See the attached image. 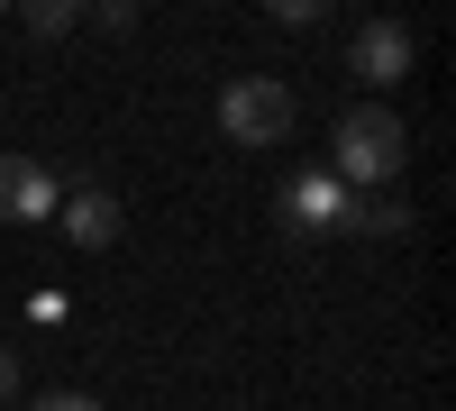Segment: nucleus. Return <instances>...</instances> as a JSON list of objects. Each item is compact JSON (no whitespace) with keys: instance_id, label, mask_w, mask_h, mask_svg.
<instances>
[{"instance_id":"1","label":"nucleus","mask_w":456,"mask_h":411,"mask_svg":"<svg viewBox=\"0 0 456 411\" xmlns=\"http://www.w3.org/2000/svg\"><path fill=\"white\" fill-rule=\"evenodd\" d=\"M402 156H411V137H402V119L393 110H347V119H338V137H329V174L338 183H374V193H384V183H402Z\"/></svg>"},{"instance_id":"2","label":"nucleus","mask_w":456,"mask_h":411,"mask_svg":"<svg viewBox=\"0 0 456 411\" xmlns=\"http://www.w3.org/2000/svg\"><path fill=\"white\" fill-rule=\"evenodd\" d=\"M219 128H228V146H283L292 137V92L265 83V73H238L219 92Z\"/></svg>"},{"instance_id":"3","label":"nucleus","mask_w":456,"mask_h":411,"mask_svg":"<svg viewBox=\"0 0 456 411\" xmlns=\"http://www.w3.org/2000/svg\"><path fill=\"white\" fill-rule=\"evenodd\" d=\"M347 64H356V83H402L411 73V28L402 19H365L347 37Z\"/></svg>"},{"instance_id":"4","label":"nucleus","mask_w":456,"mask_h":411,"mask_svg":"<svg viewBox=\"0 0 456 411\" xmlns=\"http://www.w3.org/2000/svg\"><path fill=\"white\" fill-rule=\"evenodd\" d=\"M64 183L37 165V156H0V219H55Z\"/></svg>"},{"instance_id":"5","label":"nucleus","mask_w":456,"mask_h":411,"mask_svg":"<svg viewBox=\"0 0 456 411\" xmlns=\"http://www.w3.org/2000/svg\"><path fill=\"white\" fill-rule=\"evenodd\" d=\"M347 183H338V174H301L292 183V193H283V219H292V229H347Z\"/></svg>"},{"instance_id":"6","label":"nucleus","mask_w":456,"mask_h":411,"mask_svg":"<svg viewBox=\"0 0 456 411\" xmlns=\"http://www.w3.org/2000/svg\"><path fill=\"white\" fill-rule=\"evenodd\" d=\"M55 210H64V238L73 247H110V238H119V201H110L101 183H83V193L55 201Z\"/></svg>"},{"instance_id":"7","label":"nucleus","mask_w":456,"mask_h":411,"mask_svg":"<svg viewBox=\"0 0 456 411\" xmlns=\"http://www.w3.org/2000/svg\"><path fill=\"white\" fill-rule=\"evenodd\" d=\"M347 229H365V238H402V229H411V201H402V193H365V201H347Z\"/></svg>"},{"instance_id":"8","label":"nucleus","mask_w":456,"mask_h":411,"mask_svg":"<svg viewBox=\"0 0 456 411\" xmlns=\"http://www.w3.org/2000/svg\"><path fill=\"white\" fill-rule=\"evenodd\" d=\"M37 37H64V28H83V10H73V0H28V10H19Z\"/></svg>"},{"instance_id":"9","label":"nucleus","mask_w":456,"mask_h":411,"mask_svg":"<svg viewBox=\"0 0 456 411\" xmlns=\"http://www.w3.org/2000/svg\"><path fill=\"white\" fill-rule=\"evenodd\" d=\"M92 28H110V37H119V28H137V10H128V0H101V10H83Z\"/></svg>"},{"instance_id":"10","label":"nucleus","mask_w":456,"mask_h":411,"mask_svg":"<svg viewBox=\"0 0 456 411\" xmlns=\"http://www.w3.org/2000/svg\"><path fill=\"white\" fill-rule=\"evenodd\" d=\"M28 411H101V402H92V393H37Z\"/></svg>"},{"instance_id":"11","label":"nucleus","mask_w":456,"mask_h":411,"mask_svg":"<svg viewBox=\"0 0 456 411\" xmlns=\"http://www.w3.org/2000/svg\"><path fill=\"white\" fill-rule=\"evenodd\" d=\"M10 393H19V357L0 348V402H10Z\"/></svg>"}]
</instances>
